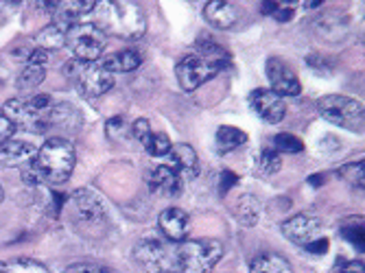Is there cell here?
Here are the masks:
<instances>
[{
	"label": "cell",
	"mask_w": 365,
	"mask_h": 273,
	"mask_svg": "<svg viewBox=\"0 0 365 273\" xmlns=\"http://www.w3.org/2000/svg\"><path fill=\"white\" fill-rule=\"evenodd\" d=\"M63 273H114L101 264H92V262H77V264H71V267H66Z\"/></svg>",
	"instance_id": "cell-34"
},
{
	"label": "cell",
	"mask_w": 365,
	"mask_h": 273,
	"mask_svg": "<svg viewBox=\"0 0 365 273\" xmlns=\"http://www.w3.org/2000/svg\"><path fill=\"white\" fill-rule=\"evenodd\" d=\"M239 182V177L232 173V170H221V180H219V192L225 195L232 186Z\"/></svg>",
	"instance_id": "cell-38"
},
{
	"label": "cell",
	"mask_w": 365,
	"mask_h": 273,
	"mask_svg": "<svg viewBox=\"0 0 365 273\" xmlns=\"http://www.w3.org/2000/svg\"><path fill=\"white\" fill-rule=\"evenodd\" d=\"M98 63H101V68H106L108 73H131L136 71V68H140L143 63V55L138 51H120V53H114V55H108V57H101L98 59Z\"/></svg>",
	"instance_id": "cell-21"
},
{
	"label": "cell",
	"mask_w": 365,
	"mask_h": 273,
	"mask_svg": "<svg viewBox=\"0 0 365 273\" xmlns=\"http://www.w3.org/2000/svg\"><path fill=\"white\" fill-rule=\"evenodd\" d=\"M304 3H307V7H309V9H317L319 5H324V3H326V0H304Z\"/></svg>",
	"instance_id": "cell-42"
},
{
	"label": "cell",
	"mask_w": 365,
	"mask_h": 273,
	"mask_svg": "<svg viewBox=\"0 0 365 273\" xmlns=\"http://www.w3.org/2000/svg\"><path fill=\"white\" fill-rule=\"evenodd\" d=\"M46 66H48V53L42 48L31 51V55L26 57V63L22 68V73L18 75V90L20 92H29L33 88H38L44 79H46Z\"/></svg>",
	"instance_id": "cell-14"
},
{
	"label": "cell",
	"mask_w": 365,
	"mask_h": 273,
	"mask_svg": "<svg viewBox=\"0 0 365 273\" xmlns=\"http://www.w3.org/2000/svg\"><path fill=\"white\" fill-rule=\"evenodd\" d=\"M20 168H22V182L24 184H29V186H40V184H44V180L40 175L36 162H29V164H24Z\"/></svg>",
	"instance_id": "cell-33"
},
{
	"label": "cell",
	"mask_w": 365,
	"mask_h": 273,
	"mask_svg": "<svg viewBox=\"0 0 365 273\" xmlns=\"http://www.w3.org/2000/svg\"><path fill=\"white\" fill-rule=\"evenodd\" d=\"M16 125L7 118V116H3L0 114V145H5L7 140H11L14 138V133H16Z\"/></svg>",
	"instance_id": "cell-36"
},
{
	"label": "cell",
	"mask_w": 365,
	"mask_h": 273,
	"mask_svg": "<svg viewBox=\"0 0 365 273\" xmlns=\"http://www.w3.org/2000/svg\"><path fill=\"white\" fill-rule=\"evenodd\" d=\"M143 145H145V149H147V153L151 155V158H164L169 153V149H171V140H169V135L167 133H149L147 138L143 140Z\"/></svg>",
	"instance_id": "cell-28"
},
{
	"label": "cell",
	"mask_w": 365,
	"mask_h": 273,
	"mask_svg": "<svg viewBox=\"0 0 365 273\" xmlns=\"http://www.w3.org/2000/svg\"><path fill=\"white\" fill-rule=\"evenodd\" d=\"M339 273H365V269H363V262L352 260V262H346Z\"/></svg>",
	"instance_id": "cell-41"
},
{
	"label": "cell",
	"mask_w": 365,
	"mask_h": 273,
	"mask_svg": "<svg viewBox=\"0 0 365 273\" xmlns=\"http://www.w3.org/2000/svg\"><path fill=\"white\" fill-rule=\"evenodd\" d=\"M90 14L106 36L136 42L147 33V16L138 0H94Z\"/></svg>",
	"instance_id": "cell-1"
},
{
	"label": "cell",
	"mask_w": 365,
	"mask_h": 273,
	"mask_svg": "<svg viewBox=\"0 0 365 273\" xmlns=\"http://www.w3.org/2000/svg\"><path fill=\"white\" fill-rule=\"evenodd\" d=\"M250 105L264 123H269V125L280 123L287 114V105H284L282 96H278L272 90H254L250 94Z\"/></svg>",
	"instance_id": "cell-13"
},
{
	"label": "cell",
	"mask_w": 365,
	"mask_h": 273,
	"mask_svg": "<svg viewBox=\"0 0 365 273\" xmlns=\"http://www.w3.org/2000/svg\"><path fill=\"white\" fill-rule=\"evenodd\" d=\"M282 166V158L276 149H262L256 158V170L262 177H272L276 175Z\"/></svg>",
	"instance_id": "cell-26"
},
{
	"label": "cell",
	"mask_w": 365,
	"mask_h": 273,
	"mask_svg": "<svg viewBox=\"0 0 365 273\" xmlns=\"http://www.w3.org/2000/svg\"><path fill=\"white\" fill-rule=\"evenodd\" d=\"M134 260L147 273H180L178 252L153 234L143 236L134 245Z\"/></svg>",
	"instance_id": "cell-5"
},
{
	"label": "cell",
	"mask_w": 365,
	"mask_h": 273,
	"mask_svg": "<svg viewBox=\"0 0 365 273\" xmlns=\"http://www.w3.org/2000/svg\"><path fill=\"white\" fill-rule=\"evenodd\" d=\"M147 184H149V190L151 192H158V195H167V197H178L182 192V186H184V177L178 173V170L169 164H162V166H155L149 177H147Z\"/></svg>",
	"instance_id": "cell-15"
},
{
	"label": "cell",
	"mask_w": 365,
	"mask_h": 273,
	"mask_svg": "<svg viewBox=\"0 0 365 273\" xmlns=\"http://www.w3.org/2000/svg\"><path fill=\"white\" fill-rule=\"evenodd\" d=\"M66 44L71 46L75 59L98 61L103 57L108 36L94 22H77L66 29Z\"/></svg>",
	"instance_id": "cell-7"
},
{
	"label": "cell",
	"mask_w": 365,
	"mask_h": 273,
	"mask_svg": "<svg viewBox=\"0 0 365 273\" xmlns=\"http://www.w3.org/2000/svg\"><path fill=\"white\" fill-rule=\"evenodd\" d=\"M204 18L210 26L219 31H227L239 22V9L227 0H210L204 7Z\"/></svg>",
	"instance_id": "cell-18"
},
{
	"label": "cell",
	"mask_w": 365,
	"mask_h": 273,
	"mask_svg": "<svg viewBox=\"0 0 365 273\" xmlns=\"http://www.w3.org/2000/svg\"><path fill=\"white\" fill-rule=\"evenodd\" d=\"M219 71H221V66H219V63L210 61L208 57L199 55V53L186 55V57L175 66L178 81H180V86H182L186 92H192V90H197L199 86L208 83Z\"/></svg>",
	"instance_id": "cell-8"
},
{
	"label": "cell",
	"mask_w": 365,
	"mask_h": 273,
	"mask_svg": "<svg viewBox=\"0 0 365 273\" xmlns=\"http://www.w3.org/2000/svg\"><path fill=\"white\" fill-rule=\"evenodd\" d=\"M94 7V0H59L57 9L53 11V22L68 29L79 22L81 16L90 14Z\"/></svg>",
	"instance_id": "cell-20"
},
{
	"label": "cell",
	"mask_w": 365,
	"mask_h": 273,
	"mask_svg": "<svg viewBox=\"0 0 365 273\" xmlns=\"http://www.w3.org/2000/svg\"><path fill=\"white\" fill-rule=\"evenodd\" d=\"M322 230H324L322 219L315 215H309V212H300L282 223L284 238L300 247H307L317 236H322Z\"/></svg>",
	"instance_id": "cell-10"
},
{
	"label": "cell",
	"mask_w": 365,
	"mask_h": 273,
	"mask_svg": "<svg viewBox=\"0 0 365 273\" xmlns=\"http://www.w3.org/2000/svg\"><path fill=\"white\" fill-rule=\"evenodd\" d=\"M66 77H68L75 86V90L86 98L103 96L114 86V75L101 68L98 61H81L71 59L66 63Z\"/></svg>",
	"instance_id": "cell-3"
},
{
	"label": "cell",
	"mask_w": 365,
	"mask_h": 273,
	"mask_svg": "<svg viewBox=\"0 0 365 273\" xmlns=\"http://www.w3.org/2000/svg\"><path fill=\"white\" fill-rule=\"evenodd\" d=\"M24 0H0V5H20Z\"/></svg>",
	"instance_id": "cell-43"
},
{
	"label": "cell",
	"mask_w": 365,
	"mask_h": 273,
	"mask_svg": "<svg viewBox=\"0 0 365 273\" xmlns=\"http://www.w3.org/2000/svg\"><path fill=\"white\" fill-rule=\"evenodd\" d=\"M180 273H210L223 256V245L215 238L186 241L178 249Z\"/></svg>",
	"instance_id": "cell-4"
},
{
	"label": "cell",
	"mask_w": 365,
	"mask_h": 273,
	"mask_svg": "<svg viewBox=\"0 0 365 273\" xmlns=\"http://www.w3.org/2000/svg\"><path fill=\"white\" fill-rule=\"evenodd\" d=\"M71 212L77 223L101 225L108 219V208L103 199L90 188H79L71 195Z\"/></svg>",
	"instance_id": "cell-9"
},
{
	"label": "cell",
	"mask_w": 365,
	"mask_h": 273,
	"mask_svg": "<svg viewBox=\"0 0 365 273\" xmlns=\"http://www.w3.org/2000/svg\"><path fill=\"white\" fill-rule=\"evenodd\" d=\"M0 273H51L44 264L38 260H29V258H18L9 262H0Z\"/></svg>",
	"instance_id": "cell-27"
},
{
	"label": "cell",
	"mask_w": 365,
	"mask_h": 273,
	"mask_svg": "<svg viewBox=\"0 0 365 273\" xmlns=\"http://www.w3.org/2000/svg\"><path fill=\"white\" fill-rule=\"evenodd\" d=\"M264 73H267L272 92H276L278 96H297L302 92L300 79L280 57H269L267 66H264Z\"/></svg>",
	"instance_id": "cell-11"
},
{
	"label": "cell",
	"mask_w": 365,
	"mask_h": 273,
	"mask_svg": "<svg viewBox=\"0 0 365 273\" xmlns=\"http://www.w3.org/2000/svg\"><path fill=\"white\" fill-rule=\"evenodd\" d=\"M158 225H160L162 234L167 236L169 241L182 243L184 238H186V234H188V230H190V219L180 208H167V210L160 215Z\"/></svg>",
	"instance_id": "cell-17"
},
{
	"label": "cell",
	"mask_w": 365,
	"mask_h": 273,
	"mask_svg": "<svg viewBox=\"0 0 365 273\" xmlns=\"http://www.w3.org/2000/svg\"><path fill=\"white\" fill-rule=\"evenodd\" d=\"M328 247H330V243H328V238H322V236H317L315 241H311L304 249H309L311 254H326L328 252Z\"/></svg>",
	"instance_id": "cell-40"
},
{
	"label": "cell",
	"mask_w": 365,
	"mask_h": 273,
	"mask_svg": "<svg viewBox=\"0 0 365 273\" xmlns=\"http://www.w3.org/2000/svg\"><path fill=\"white\" fill-rule=\"evenodd\" d=\"M129 133L134 135L136 140H140V143H143V140L147 138V135L151 133V125H149V120H147V118H136L134 123L129 125Z\"/></svg>",
	"instance_id": "cell-35"
},
{
	"label": "cell",
	"mask_w": 365,
	"mask_h": 273,
	"mask_svg": "<svg viewBox=\"0 0 365 273\" xmlns=\"http://www.w3.org/2000/svg\"><path fill=\"white\" fill-rule=\"evenodd\" d=\"M317 110L324 120L330 125H337L348 131L363 129V103H359L352 96L344 94H328L317 101Z\"/></svg>",
	"instance_id": "cell-6"
},
{
	"label": "cell",
	"mask_w": 365,
	"mask_h": 273,
	"mask_svg": "<svg viewBox=\"0 0 365 273\" xmlns=\"http://www.w3.org/2000/svg\"><path fill=\"white\" fill-rule=\"evenodd\" d=\"M341 236L346 238V241L352 245V247H356V249H361L363 252V219H359V217H352V219H348L344 225H341Z\"/></svg>",
	"instance_id": "cell-29"
},
{
	"label": "cell",
	"mask_w": 365,
	"mask_h": 273,
	"mask_svg": "<svg viewBox=\"0 0 365 273\" xmlns=\"http://www.w3.org/2000/svg\"><path fill=\"white\" fill-rule=\"evenodd\" d=\"M36 166L40 170V175L48 184H63L68 182L73 170H75V147L71 140L66 138H48L36 155Z\"/></svg>",
	"instance_id": "cell-2"
},
{
	"label": "cell",
	"mask_w": 365,
	"mask_h": 273,
	"mask_svg": "<svg viewBox=\"0 0 365 273\" xmlns=\"http://www.w3.org/2000/svg\"><path fill=\"white\" fill-rule=\"evenodd\" d=\"M3 197H5V192H3V186H0V203H3Z\"/></svg>",
	"instance_id": "cell-44"
},
{
	"label": "cell",
	"mask_w": 365,
	"mask_h": 273,
	"mask_svg": "<svg viewBox=\"0 0 365 273\" xmlns=\"http://www.w3.org/2000/svg\"><path fill=\"white\" fill-rule=\"evenodd\" d=\"M274 149L278 153H300L304 149V145L293 133H278V135H274Z\"/></svg>",
	"instance_id": "cell-30"
},
{
	"label": "cell",
	"mask_w": 365,
	"mask_h": 273,
	"mask_svg": "<svg viewBox=\"0 0 365 273\" xmlns=\"http://www.w3.org/2000/svg\"><path fill=\"white\" fill-rule=\"evenodd\" d=\"M38 44L42 51H59L66 46V29L51 22L48 26H44L40 33H38Z\"/></svg>",
	"instance_id": "cell-25"
},
{
	"label": "cell",
	"mask_w": 365,
	"mask_h": 273,
	"mask_svg": "<svg viewBox=\"0 0 365 273\" xmlns=\"http://www.w3.org/2000/svg\"><path fill=\"white\" fill-rule=\"evenodd\" d=\"M339 177L346 180L352 188H361L365 186V177H363V160L361 162H350L339 170Z\"/></svg>",
	"instance_id": "cell-31"
},
{
	"label": "cell",
	"mask_w": 365,
	"mask_h": 273,
	"mask_svg": "<svg viewBox=\"0 0 365 273\" xmlns=\"http://www.w3.org/2000/svg\"><path fill=\"white\" fill-rule=\"evenodd\" d=\"M260 210H262V203L258 197L254 195H243L239 201H237V219L245 225V227H254L260 219Z\"/></svg>",
	"instance_id": "cell-24"
},
{
	"label": "cell",
	"mask_w": 365,
	"mask_h": 273,
	"mask_svg": "<svg viewBox=\"0 0 365 273\" xmlns=\"http://www.w3.org/2000/svg\"><path fill=\"white\" fill-rule=\"evenodd\" d=\"M106 133H108V138H112V140H120L123 135L129 133V123L123 116H114V118L108 120Z\"/></svg>",
	"instance_id": "cell-32"
},
{
	"label": "cell",
	"mask_w": 365,
	"mask_h": 273,
	"mask_svg": "<svg viewBox=\"0 0 365 273\" xmlns=\"http://www.w3.org/2000/svg\"><path fill=\"white\" fill-rule=\"evenodd\" d=\"M190 3H197V0H190Z\"/></svg>",
	"instance_id": "cell-45"
},
{
	"label": "cell",
	"mask_w": 365,
	"mask_h": 273,
	"mask_svg": "<svg viewBox=\"0 0 365 273\" xmlns=\"http://www.w3.org/2000/svg\"><path fill=\"white\" fill-rule=\"evenodd\" d=\"M33 9H38L42 14H53L59 5V0H31Z\"/></svg>",
	"instance_id": "cell-39"
},
{
	"label": "cell",
	"mask_w": 365,
	"mask_h": 273,
	"mask_svg": "<svg viewBox=\"0 0 365 273\" xmlns=\"http://www.w3.org/2000/svg\"><path fill=\"white\" fill-rule=\"evenodd\" d=\"M247 143V133L239 127H230V125H223L217 129V138H215V147H217V153L219 155H227L235 149L243 147Z\"/></svg>",
	"instance_id": "cell-22"
},
{
	"label": "cell",
	"mask_w": 365,
	"mask_h": 273,
	"mask_svg": "<svg viewBox=\"0 0 365 273\" xmlns=\"http://www.w3.org/2000/svg\"><path fill=\"white\" fill-rule=\"evenodd\" d=\"M3 116H7L18 129H26V131H46V116L38 114L29 105V101L22 98H9L3 105Z\"/></svg>",
	"instance_id": "cell-12"
},
{
	"label": "cell",
	"mask_w": 365,
	"mask_h": 273,
	"mask_svg": "<svg viewBox=\"0 0 365 273\" xmlns=\"http://www.w3.org/2000/svg\"><path fill=\"white\" fill-rule=\"evenodd\" d=\"M38 155V149L33 143L26 140H7L0 145V166H24L33 162Z\"/></svg>",
	"instance_id": "cell-19"
},
{
	"label": "cell",
	"mask_w": 365,
	"mask_h": 273,
	"mask_svg": "<svg viewBox=\"0 0 365 273\" xmlns=\"http://www.w3.org/2000/svg\"><path fill=\"white\" fill-rule=\"evenodd\" d=\"M250 273H293V267L280 254H262L252 260Z\"/></svg>",
	"instance_id": "cell-23"
},
{
	"label": "cell",
	"mask_w": 365,
	"mask_h": 273,
	"mask_svg": "<svg viewBox=\"0 0 365 273\" xmlns=\"http://www.w3.org/2000/svg\"><path fill=\"white\" fill-rule=\"evenodd\" d=\"M167 158H169L167 164L173 166L182 177L195 180L199 175V158H197V153H195V149L190 145H184V143L171 145Z\"/></svg>",
	"instance_id": "cell-16"
},
{
	"label": "cell",
	"mask_w": 365,
	"mask_h": 273,
	"mask_svg": "<svg viewBox=\"0 0 365 273\" xmlns=\"http://www.w3.org/2000/svg\"><path fill=\"white\" fill-rule=\"evenodd\" d=\"M307 63L311 68H315V71H328V66H333V61H330L326 55H319V53H313L307 57Z\"/></svg>",
	"instance_id": "cell-37"
}]
</instances>
